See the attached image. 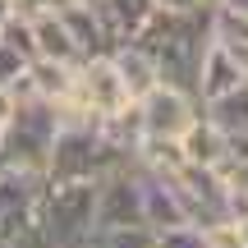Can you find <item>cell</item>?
<instances>
[{"instance_id":"6","label":"cell","mask_w":248,"mask_h":248,"mask_svg":"<svg viewBox=\"0 0 248 248\" xmlns=\"http://www.w3.org/2000/svg\"><path fill=\"white\" fill-rule=\"evenodd\" d=\"M115 64H120V78H124V88H129V97L138 101V97H147L152 88L161 83V69H156V55L147 51V46L138 42V37H124V42H115Z\"/></svg>"},{"instance_id":"2","label":"cell","mask_w":248,"mask_h":248,"mask_svg":"<svg viewBox=\"0 0 248 248\" xmlns=\"http://www.w3.org/2000/svg\"><path fill=\"white\" fill-rule=\"evenodd\" d=\"M142 124V138H184L193 129V120L202 115V101L188 88H175V83H156L147 97L133 101Z\"/></svg>"},{"instance_id":"14","label":"cell","mask_w":248,"mask_h":248,"mask_svg":"<svg viewBox=\"0 0 248 248\" xmlns=\"http://www.w3.org/2000/svg\"><path fill=\"white\" fill-rule=\"evenodd\" d=\"M152 5H156L161 14H202L207 0H152Z\"/></svg>"},{"instance_id":"11","label":"cell","mask_w":248,"mask_h":248,"mask_svg":"<svg viewBox=\"0 0 248 248\" xmlns=\"http://www.w3.org/2000/svg\"><path fill=\"white\" fill-rule=\"evenodd\" d=\"M101 9H106V18H110V28H115L120 42H124V37H133L152 14H156L152 0H101Z\"/></svg>"},{"instance_id":"12","label":"cell","mask_w":248,"mask_h":248,"mask_svg":"<svg viewBox=\"0 0 248 248\" xmlns=\"http://www.w3.org/2000/svg\"><path fill=\"white\" fill-rule=\"evenodd\" d=\"M156 248H212V230L198 221L170 225V230H156Z\"/></svg>"},{"instance_id":"1","label":"cell","mask_w":248,"mask_h":248,"mask_svg":"<svg viewBox=\"0 0 248 248\" xmlns=\"http://www.w3.org/2000/svg\"><path fill=\"white\" fill-rule=\"evenodd\" d=\"M97 188L101 175L83 179H46L42 188V221L55 248H83L97 230Z\"/></svg>"},{"instance_id":"16","label":"cell","mask_w":248,"mask_h":248,"mask_svg":"<svg viewBox=\"0 0 248 248\" xmlns=\"http://www.w3.org/2000/svg\"><path fill=\"white\" fill-rule=\"evenodd\" d=\"M9 18H14V0H0V32H5Z\"/></svg>"},{"instance_id":"18","label":"cell","mask_w":248,"mask_h":248,"mask_svg":"<svg viewBox=\"0 0 248 248\" xmlns=\"http://www.w3.org/2000/svg\"><path fill=\"white\" fill-rule=\"evenodd\" d=\"M0 248H18V244H0Z\"/></svg>"},{"instance_id":"15","label":"cell","mask_w":248,"mask_h":248,"mask_svg":"<svg viewBox=\"0 0 248 248\" xmlns=\"http://www.w3.org/2000/svg\"><path fill=\"white\" fill-rule=\"evenodd\" d=\"M14 106H18V97H14V88H0V133H5V124H9V115H14Z\"/></svg>"},{"instance_id":"4","label":"cell","mask_w":248,"mask_h":248,"mask_svg":"<svg viewBox=\"0 0 248 248\" xmlns=\"http://www.w3.org/2000/svg\"><path fill=\"white\" fill-rule=\"evenodd\" d=\"M97 225H147L142 216V179L133 161H120L101 175L97 188Z\"/></svg>"},{"instance_id":"17","label":"cell","mask_w":248,"mask_h":248,"mask_svg":"<svg viewBox=\"0 0 248 248\" xmlns=\"http://www.w3.org/2000/svg\"><path fill=\"white\" fill-rule=\"evenodd\" d=\"M216 5H225V9H239V14H248V0H216Z\"/></svg>"},{"instance_id":"20","label":"cell","mask_w":248,"mask_h":248,"mask_svg":"<svg viewBox=\"0 0 248 248\" xmlns=\"http://www.w3.org/2000/svg\"><path fill=\"white\" fill-rule=\"evenodd\" d=\"M88 5H101V0H88Z\"/></svg>"},{"instance_id":"5","label":"cell","mask_w":248,"mask_h":248,"mask_svg":"<svg viewBox=\"0 0 248 248\" xmlns=\"http://www.w3.org/2000/svg\"><path fill=\"white\" fill-rule=\"evenodd\" d=\"M239 83H248V74L230 55V46L212 37L207 51H202V69H198V101H212V97H221V92L239 88Z\"/></svg>"},{"instance_id":"19","label":"cell","mask_w":248,"mask_h":248,"mask_svg":"<svg viewBox=\"0 0 248 248\" xmlns=\"http://www.w3.org/2000/svg\"><path fill=\"white\" fill-rule=\"evenodd\" d=\"M60 5H64V0H55V9H60Z\"/></svg>"},{"instance_id":"7","label":"cell","mask_w":248,"mask_h":248,"mask_svg":"<svg viewBox=\"0 0 248 248\" xmlns=\"http://www.w3.org/2000/svg\"><path fill=\"white\" fill-rule=\"evenodd\" d=\"M202 115L234 142V152H248V83L221 92V97L202 101Z\"/></svg>"},{"instance_id":"13","label":"cell","mask_w":248,"mask_h":248,"mask_svg":"<svg viewBox=\"0 0 248 248\" xmlns=\"http://www.w3.org/2000/svg\"><path fill=\"white\" fill-rule=\"evenodd\" d=\"M28 64H32V60H28V55L18 51V46L0 42V88H14V83L28 74Z\"/></svg>"},{"instance_id":"21","label":"cell","mask_w":248,"mask_h":248,"mask_svg":"<svg viewBox=\"0 0 248 248\" xmlns=\"http://www.w3.org/2000/svg\"><path fill=\"white\" fill-rule=\"evenodd\" d=\"M207 5H216V0H207Z\"/></svg>"},{"instance_id":"8","label":"cell","mask_w":248,"mask_h":248,"mask_svg":"<svg viewBox=\"0 0 248 248\" xmlns=\"http://www.w3.org/2000/svg\"><path fill=\"white\" fill-rule=\"evenodd\" d=\"M32 37H37V55H46V60H60V64H83L88 60V55L78 51V42H74L69 23L60 18V9L32 14Z\"/></svg>"},{"instance_id":"10","label":"cell","mask_w":248,"mask_h":248,"mask_svg":"<svg viewBox=\"0 0 248 248\" xmlns=\"http://www.w3.org/2000/svg\"><path fill=\"white\" fill-rule=\"evenodd\" d=\"M83 248H156L152 225H97Z\"/></svg>"},{"instance_id":"3","label":"cell","mask_w":248,"mask_h":248,"mask_svg":"<svg viewBox=\"0 0 248 248\" xmlns=\"http://www.w3.org/2000/svg\"><path fill=\"white\" fill-rule=\"evenodd\" d=\"M69 101H78L83 110H92V115H101V120L124 115V110L133 106V97H129V88H124V78H120L115 55L106 51V55L83 60L78 64V88H74Z\"/></svg>"},{"instance_id":"9","label":"cell","mask_w":248,"mask_h":248,"mask_svg":"<svg viewBox=\"0 0 248 248\" xmlns=\"http://www.w3.org/2000/svg\"><path fill=\"white\" fill-rule=\"evenodd\" d=\"M179 142H184V161H193V166L225 170V166H230V156H234V142L225 138V133L216 129L207 115H198V120H193V129H188Z\"/></svg>"}]
</instances>
